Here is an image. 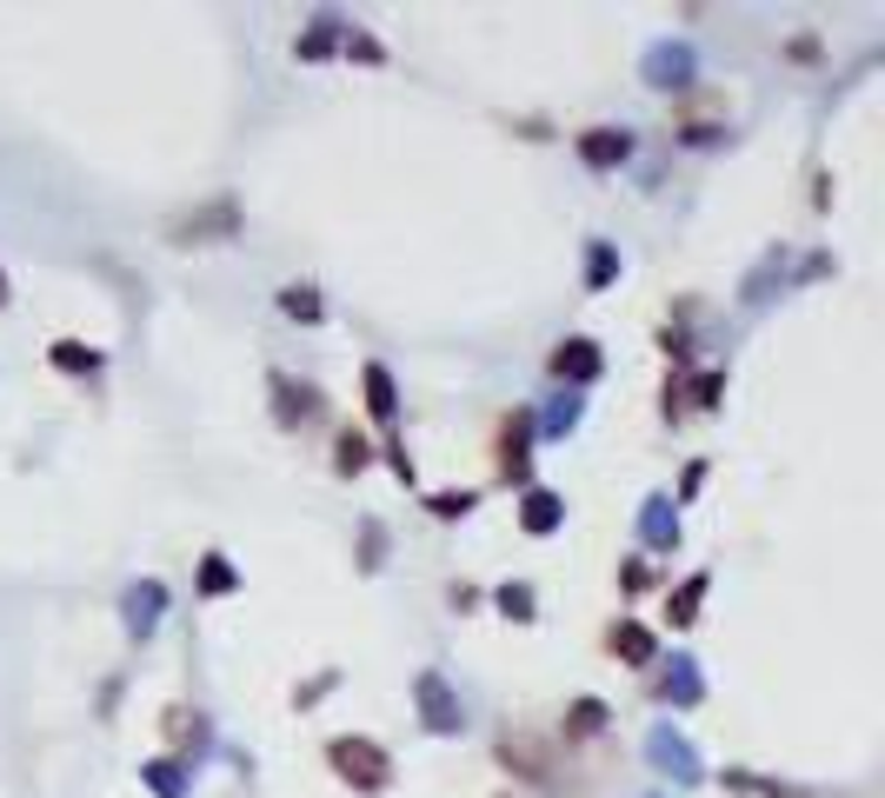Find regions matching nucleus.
<instances>
[{"label": "nucleus", "mask_w": 885, "mask_h": 798, "mask_svg": "<svg viewBox=\"0 0 885 798\" xmlns=\"http://www.w3.org/2000/svg\"><path fill=\"white\" fill-rule=\"evenodd\" d=\"M53 366H60V373H93V366H100V353H93V346H80V340H53Z\"/></svg>", "instance_id": "13"}, {"label": "nucleus", "mask_w": 885, "mask_h": 798, "mask_svg": "<svg viewBox=\"0 0 885 798\" xmlns=\"http://www.w3.org/2000/svg\"><path fill=\"white\" fill-rule=\"evenodd\" d=\"M493 599H500V613H506V619H533V586H500Z\"/></svg>", "instance_id": "21"}, {"label": "nucleus", "mask_w": 885, "mask_h": 798, "mask_svg": "<svg viewBox=\"0 0 885 798\" xmlns=\"http://www.w3.org/2000/svg\"><path fill=\"white\" fill-rule=\"evenodd\" d=\"M153 606H160V579H147V586H133V593H127V619H133V633H147V626L160 619Z\"/></svg>", "instance_id": "12"}, {"label": "nucleus", "mask_w": 885, "mask_h": 798, "mask_svg": "<svg viewBox=\"0 0 885 798\" xmlns=\"http://www.w3.org/2000/svg\"><path fill=\"white\" fill-rule=\"evenodd\" d=\"M573 153H580L593 173H613V166L633 153V133H626V127H586V133L573 140Z\"/></svg>", "instance_id": "3"}, {"label": "nucleus", "mask_w": 885, "mask_h": 798, "mask_svg": "<svg viewBox=\"0 0 885 798\" xmlns=\"http://www.w3.org/2000/svg\"><path fill=\"white\" fill-rule=\"evenodd\" d=\"M280 313L320 326V320H326V300H320V286H280Z\"/></svg>", "instance_id": "10"}, {"label": "nucleus", "mask_w": 885, "mask_h": 798, "mask_svg": "<svg viewBox=\"0 0 885 798\" xmlns=\"http://www.w3.org/2000/svg\"><path fill=\"white\" fill-rule=\"evenodd\" d=\"M560 519H566L560 493H540V486H533V493H526V506H520V526H526V533H553Z\"/></svg>", "instance_id": "9"}, {"label": "nucleus", "mask_w": 885, "mask_h": 798, "mask_svg": "<svg viewBox=\"0 0 885 798\" xmlns=\"http://www.w3.org/2000/svg\"><path fill=\"white\" fill-rule=\"evenodd\" d=\"M700 599H706V573H693V579L680 586V599H673V626H693V619H700Z\"/></svg>", "instance_id": "16"}, {"label": "nucleus", "mask_w": 885, "mask_h": 798, "mask_svg": "<svg viewBox=\"0 0 885 798\" xmlns=\"http://www.w3.org/2000/svg\"><path fill=\"white\" fill-rule=\"evenodd\" d=\"M720 393H726V373H700V380H693V400H700V406H720Z\"/></svg>", "instance_id": "22"}, {"label": "nucleus", "mask_w": 885, "mask_h": 798, "mask_svg": "<svg viewBox=\"0 0 885 798\" xmlns=\"http://www.w3.org/2000/svg\"><path fill=\"white\" fill-rule=\"evenodd\" d=\"M346 53H360V60H380V40H366V33H353V40H346Z\"/></svg>", "instance_id": "24"}, {"label": "nucleus", "mask_w": 885, "mask_h": 798, "mask_svg": "<svg viewBox=\"0 0 885 798\" xmlns=\"http://www.w3.org/2000/svg\"><path fill=\"white\" fill-rule=\"evenodd\" d=\"M240 586V573L227 566V553H207V566H200V593H233Z\"/></svg>", "instance_id": "15"}, {"label": "nucleus", "mask_w": 885, "mask_h": 798, "mask_svg": "<svg viewBox=\"0 0 885 798\" xmlns=\"http://www.w3.org/2000/svg\"><path fill=\"white\" fill-rule=\"evenodd\" d=\"M147 786H153L160 798H173V792H180V779H173V766H167V759H160V766H147Z\"/></svg>", "instance_id": "23"}, {"label": "nucleus", "mask_w": 885, "mask_h": 798, "mask_svg": "<svg viewBox=\"0 0 885 798\" xmlns=\"http://www.w3.org/2000/svg\"><path fill=\"white\" fill-rule=\"evenodd\" d=\"M620 273V260H613V246L606 240H593V260H586V286H606Z\"/></svg>", "instance_id": "19"}, {"label": "nucleus", "mask_w": 885, "mask_h": 798, "mask_svg": "<svg viewBox=\"0 0 885 798\" xmlns=\"http://www.w3.org/2000/svg\"><path fill=\"white\" fill-rule=\"evenodd\" d=\"M553 373L560 380H600V346L593 340H560V353H553Z\"/></svg>", "instance_id": "7"}, {"label": "nucleus", "mask_w": 885, "mask_h": 798, "mask_svg": "<svg viewBox=\"0 0 885 798\" xmlns=\"http://www.w3.org/2000/svg\"><path fill=\"white\" fill-rule=\"evenodd\" d=\"M333 453H340V459H333V466H340V473H360V466H366V459H373V446H366V440H360V433H353V426H346V433H340V440H333Z\"/></svg>", "instance_id": "14"}, {"label": "nucleus", "mask_w": 885, "mask_h": 798, "mask_svg": "<svg viewBox=\"0 0 885 798\" xmlns=\"http://www.w3.org/2000/svg\"><path fill=\"white\" fill-rule=\"evenodd\" d=\"M207 233L233 240V233H240V206H233V200H213V206H200V213L173 220V246H193V240H207Z\"/></svg>", "instance_id": "4"}, {"label": "nucleus", "mask_w": 885, "mask_h": 798, "mask_svg": "<svg viewBox=\"0 0 885 798\" xmlns=\"http://www.w3.org/2000/svg\"><path fill=\"white\" fill-rule=\"evenodd\" d=\"M360 380H366V413H373L380 426H393V420H400V393H393V373H386L380 360H366V366H360Z\"/></svg>", "instance_id": "6"}, {"label": "nucleus", "mask_w": 885, "mask_h": 798, "mask_svg": "<svg viewBox=\"0 0 885 798\" xmlns=\"http://www.w3.org/2000/svg\"><path fill=\"white\" fill-rule=\"evenodd\" d=\"M613 653H626L633 666H653V653H660V646H653V633H646L640 619H620V626H613Z\"/></svg>", "instance_id": "11"}, {"label": "nucleus", "mask_w": 885, "mask_h": 798, "mask_svg": "<svg viewBox=\"0 0 885 798\" xmlns=\"http://www.w3.org/2000/svg\"><path fill=\"white\" fill-rule=\"evenodd\" d=\"M600 726H606V706H600V699H573L566 733H600Z\"/></svg>", "instance_id": "18"}, {"label": "nucleus", "mask_w": 885, "mask_h": 798, "mask_svg": "<svg viewBox=\"0 0 885 798\" xmlns=\"http://www.w3.org/2000/svg\"><path fill=\"white\" fill-rule=\"evenodd\" d=\"M526 446H533V413H506L500 420V440H493V466H500L506 486L526 479Z\"/></svg>", "instance_id": "2"}, {"label": "nucleus", "mask_w": 885, "mask_h": 798, "mask_svg": "<svg viewBox=\"0 0 885 798\" xmlns=\"http://www.w3.org/2000/svg\"><path fill=\"white\" fill-rule=\"evenodd\" d=\"M266 386H273V400H280V426H293V420H306V413H313V400H320L313 386H293L286 373H273Z\"/></svg>", "instance_id": "8"}, {"label": "nucleus", "mask_w": 885, "mask_h": 798, "mask_svg": "<svg viewBox=\"0 0 885 798\" xmlns=\"http://www.w3.org/2000/svg\"><path fill=\"white\" fill-rule=\"evenodd\" d=\"M426 506H433V519H466V513H473L480 499H473V493H433Z\"/></svg>", "instance_id": "20"}, {"label": "nucleus", "mask_w": 885, "mask_h": 798, "mask_svg": "<svg viewBox=\"0 0 885 798\" xmlns=\"http://www.w3.org/2000/svg\"><path fill=\"white\" fill-rule=\"evenodd\" d=\"M326 766H333V779L353 786V792H386V786H393V759H386V746H373V739H360V733L326 739Z\"/></svg>", "instance_id": "1"}, {"label": "nucleus", "mask_w": 885, "mask_h": 798, "mask_svg": "<svg viewBox=\"0 0 885 798\" xmlns=\"http://www.w3.org/2000/svg\"><path fill=\"white\" fill-rule=\"evenodd\" d=\"M333 33H340V20H320V27H313L293 53H300V60H326V53H333Z\"/></svg>", "instance_id": "17"}, {"label": "nucleus", "mask_w": 885, "mask_h": 798, "mask_svg": "<svg viewBox=\"0 0 885 798\" xmlns=\"http://www.w3.org/2000/svg\"><path fill=\"white\" fill-rule=\"evenodd\" d=\"M413 693H420V713H426V726H433V733H460V706L446 699V679H440V673H420V686H413Z\"/></svg>", "instance_id": "5"}, {"label": "nucleus", "mask_w": 885, "mask_h": 798, "mask_svg": "<svg viewBox=\"0 0 885 798\" xmlns=\"http://www.w3.org/2000/svg\"><path fill=\"white\" fill-rule=\"evenodd\" d=\"M7 300H13V286H7V273H0V306H7Z\"/></svg>", "instance_id": "25"}]
</instances>
